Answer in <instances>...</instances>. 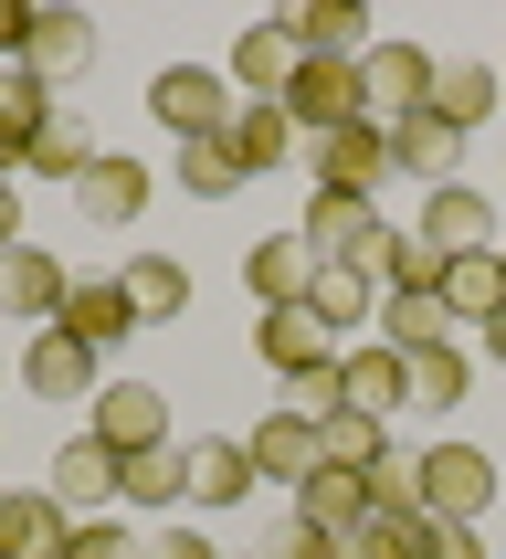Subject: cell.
I'll list each match as a JSON object with an SVG mask.
<instances>
[{"label": "cell", "mask_w": 506, "mask_h": 559, "mask_svg": "<svg viewBox=\"0 0 506 559\" xmlns=\"http://www.w3.org/2000/svg\"><path fill=\"white\" fill-rule=\"evenodd\" d=\"M148 117L190 148V138H221V127L243 117V95H232L221 63H158V74H148Z\"/></svg>", "instance_id": "6da1fadb"}, {"label": "cell", "mask_w": 506, "mask_h": 559, "mask_svg": "<svg viewBox=\"0 0 506 559\" xmlns=\"http://www.w3.org/2000/svg\"><path fill=\"white\" fill-rule=\"evenodd\" d=\"M43 486H53V507L74 518V528H85V518H117V507H126V454H117V443H95V433H74Z\"/></svg>", "instance_id": "7a4b0ae2"}, {"label": "cell", "mask_w": 506, "mask_h": 559, "mask_svg": "<svg viewBox=\"0 0 506 559\" xmlns=\"http://www.w3.org/2000/svg\"><path fill=\"white\" fill-rule=\"evenodd\" d=\"M422 507H433L443 528H474L496 507V454L485 443H433L422 454Z\"/></svg>", "instance_id": "3957f363"}, {"label": "cell", "mask_w": 506, "mask_h": 559, "mask_svg": "<svg viewBox=\"0 0 506 559\" xmlns=\"http://www.w3.org/2000/svg\"><path fill=\"white\" fill-rule=\"evenodd\" d=\"M306 180H316V190H348V201H370V190L390 180V127L359 117V127H327V138H306Z\"/></svg>", "instance_id": "277c9868"}, {"label": "cell", "mask_w": 506, "mask_h": 559, "mask_svg": "<svg viewBox=\"0 0 506 559\" xmlns=\"http://www.w3.org/2000/svg\"><path fill=\"white\" fill-rule=\"evenodd\" d=\"M253 359H264L275 380H306V370H338L348 348H338V328H327L316 307H264L253 317Z\"/></svg>", "instance_id": "5b68a950"}, {"label": "cell", "mask_w": 506, "mask_h": 559, "mask_svg": "<svg viewBox=\"0 0 506 559\" xmlns=\"http://www.w3.org/2000/svg\"><path fill=\"white\" fill-rule=\"evenodd\" d=\"M22 391H32V402H95V391H106V348L43 328V338L22 348Z\"/></svg>", "instance_id": "8992f818"}, {"label": "cell", "mask_w": 506, "mask_h": 559, "mask_svg": "<svg viewBox=\"0 0 506 559\" xmlns=\"http://www.w3.org/2000/svg\"><path fill=\"white\" fill-rule=\"evenodd\" d=\"M296 233H306V253H316V264H370L390 222H380V201H348V190H316Z\"/></svg>", "instance_id": "52a82bcc"}, {"label": "cell", "mask_w": 506, "mask_h": 559, "mask_svg": "<svg viewBox=\"0 0 506 559\" xmlns=\"http://www.w3.org/2000/svg\"><path fill=\"white\" fill-rule=\"evenodd\" d=\"M296 32L285 22H243L232 32V63H221V74H232V95H243V106H285V85H296Z\"/></svg>", "instance_id": "ba28073f"}, {"label": "cell", "mask_w": 506, "mask_h": 559, "mask_svg": "<svg viewBox=\"0 0 506 559\" xmlns=\"http://www.w3.org/2000/svg\"><path fill=\"white\" fill-rule=\"evenodd\" d=\"M285 117L327 138V127H359L370 117V85H359V63H296V85H285Z\"/></svg>", "instance_id": "9c48e42d"}, {"label": "cell", "mask_w": 506, "mask_h": 559, "mask_svg": "<svg viewBox=\"0 0 506 559\" xmlns=\"http://www.w3.org/2000/svg\"><path fill=\"white\" fill-rule=\"evenodd\" d=\"M63 296H74V275H63L43 243H11V253H0V317H22L32 338L63 317Z\"/></svg>", "instance_id": "30bf717a"}, {"label": "cell", "mask_w": 506, "mask_h": 559, "mask_svg": "<svg viewBox=\"0 0 506 559\" xmlns=\"http://www.w3.org/2000/svg\"><path fill=\"white\" fill-rule=\"evenodd\" d=\"M359 85H370V117H411V106H433V53L422 43H370L359 53Z\"/></svg>", "instance_id": "8fae6325"}, {"label": "cell", "mask_w": 506, "mask_h": 559, "mask_svg": "<svg viewBox=\"0 0 506 559\" xmlns=\"http://www.w3.org/2000/svg\"><path fill=\"white\" fill-rule=\"evenodd\" d=\"M422 243L433 253H496L506 233H496V201L474 180H454V190H422Z\"/></svg>", "instance_id": "7c38bea8"}, {"label": "cell", "mask_w": 506, "mask_h": 559, "mask_svg": "<svg viewBox=\"0 0 506 559\" xmlns=\"http://www.w3.org/2000/svg\"><path fill=\"white\" fill-rule=\"evenodd\" d=\"M85 412H95L85 433H95V443H117V454H148V443H169V402H158L148 380H106Z\"/></svg>", "instance_id": "4fadbf2b"}, {"label": "cell", "mask_w": 506, "mask_h": 559, "mask_svg": "<svg viewBox=\"0 0 506 559\" xmlns=\"http://www.w3.org/2000/svg\"><path fill=\"white\" fill-rule=\"evenodd\" d=\"M338 391H348V412L401 423V412H411V359H401V348H380V338H359V348L338 359Z\"/></svg>", "instance_id": "5bb4252c"}, {"label": "cell", "mask_w": 506, "mask_h": 559, "mask_svg": "<svg viewBox=\"0 0 506 559\" xmlns=\"http://www.w3.org/2000/svg\"><path fill=\"white\" fill-rule=\"evenodd\" d=\"M390 169L422 190H454V169H465V138L433 117V106H411V117H390Z\"/></svg>", "instance_id": "9a60e30c"}, {"label": "cell", "mask_w": 506, "mask_h": 559, "mask_svg": "<svg viewBox=\"0 0 506 559\" xmlns=\"http://www.w3.org/2000/svg\"><path fill=\"white\" fill-rule=\"evenodd\" d=\"M243 454H253V475H275V486H306V475L316 465H327V443H316V423H306V412H264V423H253V433H243Z\"/></svg>", "instance_id": "2e32d148"}, {"label": "cell", "mask_w": 506, "mask_h": 559, "mask_svg": "<svg viewBox=\"0 0 506 559\" xmlns=\"http://www.w3.org/2000/svg\"><path fill=\"white\" fill-rule=\"evenodd\" d=\"M74 518L53 507V486H0V559H63Z\"/></svg>", "instance_id": "e0dca14e"}, {"label": "cell", "mask_w": 506, "mask_h": 559, "mask_svg": "<svg viewBox=\"0 0 506 559\" xmlns=\"http://www.w3.org/2000/svg\"><path fill=\"white\" fill-rule=\"evenodd\" d=\"M285 32H296L306 63H359V53H370V11H359V0H296Z\"/></svg>", "instance_id": "ac0fdd59"}, {"label": "cell", "mask_w": 506, "mask_h": 559, "mask_svg": "<svg viewBox=\"0 0 506 559\" xmlns=\"http://www.w3.org/2000/svg\"><path fill=\"white\" fill-rule=\"evenodd\" d=\"M74 212H85V233H126V222L148 212V169H137V158H95L85 180H74Z\"/></svg>", "instance_id": "d6986e66"}, {"label": "cell", "mask_w": 506, "mask_h": 559, "mask_svg": "<svg viewBox=\"0 0 506 559\" xmlns=\"http://www.w3.org/2000/svg\"><path fill=\"white\" fill-rule=\"evenodd\" d=\"M243 285H253V307H306V285H316L306 233H264V243L243 253Z\"/></svg>", "instance_id": "ffe728a7"}, {"label": "cell", "mask_w": 506, "mask_h": 559, "mask_svg": "<svg viewBox=\"0 0 506 559\" xmlns=\"http://www.w3.org/2000/svg\"><path fill=\"white\" fill-rule=\"evenodd\" d=\"M22 63L43 74V85H74V74H95V22H85V11H32Z\"/></svg>", "instance_id": "44dd1931"}, {"label": "cell", "mask_w": 506, "mask_h": 559, "mask_svg": "<svg viewBox=\"0 0 506 559\" xmlns=\"http://www.w3.org/2000/svg\"><path fill=\"white\" fill-rule=\"evenodd\" d=\"M296 518H316L327 538H359V528L380 518V507H370V475H348V465H316L306 486H296Z\"/></svg>", "instance_id": "7402d4cb"}, {"label": "cell", "mask_w": 506, "mask_h": 559, "mask_svg": "<svg viewBox=\"0 0 506 559\" xmlns=\"http://www.w3.org/2000/svg\"><path fill=\"white\" fill-rule=\"evenodd\" d=\"M496 106H506V74H496V63H433V117L454 127V138H474Z\"/></svg>", "instance_id": "603a6c76"}, {"label": "cell", "mask_w": 506, "mask_h": 559, "mask_svg": "<svg viewBox=\"0 0 506 559\" xmlns=\"http://www.w3.org/2000/svg\"><path fill=\"white\" fill-rule=\"evenodd\" d=\"M380 348L433 359V348H465V328L443 317V296H380Z\"/></svg>", "instance_id": "cb8c5ba5"}, {"label": "cell", "mask_w": 506, "mask_h": 559, "mask_svg": "<svg viewBox=\"0 0 506 559\" xmlns=\"http://www.w3.org/2000/svg\"><path fill=\"white\" fill-rule=\"evenodd\" d=\"M221 138H232V158H243V180H264V169H285V158H306V127L285 117V106H243Z\"/></svg>", "instance_id": "d4e9b609"}, {"label": "cell", "mask_w": 506, "mask_h": 559, "mask_svg": "<svg viewBox=\"0 0 506 559\" xmlns=\"http://www.w3.org/2000/svg\"><path fill=\"white\" fill-rule=\"evenodd\" d=\"M496 307H506V264H496V253H454V264H443V317L474 338Z\"/></svg>", "instance_id": "484cf974"}, {"label": "cell", "mask_w": 506, "mask_h": 559, "mask_svg": "<svg viewBox=\"0 0 506 559\" xmlns=\"http://www.w3.org/2000/svg\"><path fill=\"white\" fill-rule=\"evenodd\" d=\"M95 158H106V148L85 138V117H74V106H53V117H43V138L22 148V169H32V180H63V190H74Z\"/></svg>", "instance_id": "4316f807"}, {"label": "cell", "mask_w": 506, "mask_h": 559, "mask_svg": "<svg viewBox=\"0 0 506 559\" xmlns=\"http://www.w3.org/2000/svg\"><path fill=\"white\" fill-rule=\"evenodd\" d=\"M43 117H53V85L32 74V63H0V158L22 169V148L43 138Z\"/></svg>", "instance_id": "83f0119b"}, {"label": "cell", "mask_w": 506, "mask_h": 559, "mask_svg": "<svg viewBox=\"0 0 506 559\" xmlns=\"http://www.w3.org/2000/svg\"><path fill=\"white\" fill-rule=\"evenodd\" d=\"M53 328H63V338H85V348H117V338H137V307H126V285H74Z\"/></svg>", "instance_id": "f1b7e54d"}, {"label": "cell", "mask_w": 506, "mask_h": 559, "mask_svg": "<svg viewBox=\"0 0 506 559\" xmlns=\"http://www.w3.org/2000/svg\"><path fill=\"white\" fill-rule=\"evenodd\" d=\"M190 507H253V454L243 443H190Z\"/></svg>", "instance_id": "f546056e"}, {"label": "cell", "mask_w": 506, "mask_h": 559, "mask_svg": "<svg viewBox=\"0 0 506 559\" xmlns=\"http://www.w3.org/2000/svg\"><path fill=\"white\" fill-rule=\"evenodd\" d=\"M306 307H316V317H327V328L348 338V328H370V317H380V275H370V264H316Z\"/></svg>", "instance_id": "4dcf8cb0"}, {"label": "cell", "mask_w": 506, "mask_h": 559, "mask_svg": "<svg viewBox=\"0 0 506 559\" xmlns=\"http://www.w3.org/2000/svg\"><path fill=\"white\" fill-rule=\"evenodd\" d=\"M117 285H126V307H137V328H158V317L190 307V264H180V253H137Z\"/></svg>", "instance_id": "1f68e13d"}, {"label": "cell", "mask_w": 506, "mask_h": 559, "mask_svg": "<svg viewBox=\"0 0 506 559\" xmlns=\"http://www.w3.org/2000/svg\"><path fill=\"white\" fill-rule=\"evenodd\" d=\"M443 264H454V253H433L422 233H380V253H370V275L390 285V296H443Z\"/></svg>", "instance_id": "d6a6232c"}, {"label": "cell", "mask_w": 506, "mask_h": 559, "mask_svg": "<svg viewBox=\"0 0 506 559\" xmlns=\"http://www.w3.org/2000/svg\"><path fill=\"white\" fill-rule=\"evenodd\" d=\"M169 180H180L190 201H232V190H243V158H232V138H190V148L169 158Z\"/></svg>", "instance_id": "836d02e7"}, {"label": "cell", "mask_w": 506, "mask_h": 559, "mask_svg": "<svg viewBox=\"0 0 506 559\" xmlns=\"http://www.w3.org/2000/svg\"><path fill=\"white\" fill-rule=\"evenodd\" d=\"M190 497V443H148L126 454V507H180Z\"/></svg>", "instance_id": "e575fe53"}, {"label": "cell", "mask_w": 506, "mask_h": 559, "mask_svg": "<svg viewBox=\"0 0 506 559\" xmlns=\"http://www.w3.org/2000/svg\"><path fill=\"white\" fill-rule=\"evenodd\" d=\"M316 443H327V465L370 475L380 454H390V423H370V412H338V423H316Z\"/></svg>", "instance_id": "d590c367"}, {"label": "cell", "mask_w": 506, "mask_h": 559, "mask_svg": "<svg viewBox=\"0 0 506 559\" xmlns=\"http://www.w3.org/2000/svg\"><path fill=\"white\" fill-rule=\"evenodd\" d=\"M370 507H380V518H433V507H422V454L390 443V454L370 465Z\"/></svg>", "instance_id": "8d00e7d4"}, {"label": "cell", "mask_w": 506, "mask_h": 559, "mask_svg": "<svg viewBox=\"0 0 506 559\" xmlns=\"http://www.w3.org/2000/svg\"><path fill=\"white\" fill-rule=\"evenodd\" d=\"M433 549V518H370L359 538H338V559H422Z\"/></svg>", "instance_id": "74e56055"}, {"label": "cell", "mask_w": 506, "mask_h": 559, "mask_svg": "<svg viewBox=\"0 0 506 559\" xmlns=\"http://www.w3.org/2000/svg\"><path fill=\"white\" fill-rule=\"evenodd\" d=\"M454 402H465V348L411 359V412H454Z\"/></svg>", "instance_id": "f35d334b"}, {"label": "cell", "mask_w": 506, "mask_h": 559, "mask_svg": "<svg viewBox=\"0 0 506 559\" xmlns=\"http://www.w3.org/2000/svg\"><path fill=\"white\" fill-rule=\"evenodd\" d=\"M253 559H338V538H327V528H316V518H296V507H285V518H275V528H264V538H253Z\"/></svg>", "instance_id": "ab89813d"}, {"label": "cell", "mask_w": 506, "mask_h": 559, "mask_svg": "<svg viewBox=\"0 0 506 559\" xmlns=\"http://www.w3.org/2000/svg\"><path fill=\"white\" fill-rule=\"evenodd\" d=\"M63 559H148V549L126 538V518H85V528L63 538Z\"/></svg>", "instance_id": "60d3db41"}, {"label": "cell", "mask_w": 506, "mask_h": 559, "mask_svg": "<svg viewBox=\"0 0 506 559\" xmlns=\"http://www.w3.org/2000/svg\"><path fill=\"white\" fill-rule=\"evenodd\" d=\"M285 412H306V423H338V412H348L338 370H306V380H285Z\"/></svg>", "instance_id": "b9f144b4"}, {"label": "cell", "mask_w": 506, "mask_h": 559, "mask_svg": "<svg viewBox=\"0 0 506 559\" xmlns=\"http://www.w3.org/2000/svg\"><path fill=\"white\" fill-rule=\"evenodd\" d=\"M148 559H221V549H212L201 528H158V538H148Z\"/></svg>", "instance_id": "7bdbcfd3"}, {"label": "cell", "mask_w": 506, "mask_h": 559, "mask_svg": "<svg viewBox=\"0 0 506 559\" xmlns=\"http://www.w3.org/2000/svg\"><path fill=\"white\" fill-rule=\"evenodd\" d=\"M422 559H485V538H474V528H443V518H433V549H422Z\"/></svg>", "instance_id": "ee69618b"}, {"label": "cell", "mask_w": 506, "mask_h": 559, "mask_svg": "<svg viewBox=\"0 0 506 559\" xmlns=\"http://www.w3.org/2000/svg\"><path fill=\"white\" fill-rule=\"evenodd\" d=\"M22 43H32V11H22V0H0V63H22Z\"/></svg>", "instance_id": "f6af8a7d"}, {"label": "cell", "mask_w": 506, "mask_h": 559, "mask_svg": "<svg viewBox=\"0 0 506 559\" xmlns=\"http://www.w3.org/2000/svg\"><path fill=\"white\" fill-rule=\"evenodd\" d=\"M22 243V180H11V169H0V253Z\"/></svg>", "instance_id": "bcb514c9"}, {"label": "cell", "mask_w": 506, "mask_h": 559, "mask_svg": "<svg viewBox=\"0 0 506 559\" xmlns=\"http://www.w3.org/2000/svg\"><path fill=\"white\" fill-rule=\"evenodd\" d=\"M474 348H485V359H496V370H506V307L485 317V328H474Z\"/></svg>", "instance_id": "7dc6e473"}, {"label": "cell", "mask_w": 506, "mask_h": 559, "mask_svg": "<svg viewBox=\"0 0 506 559\" xmlns=\"http://www.w3.org/2000/svg\"><path fill=\"white\" fill-rule=\"evenodd\" d=\"M496 264H506V243H496Z\"/></svg>", "instance_id": "c3c4849f"}]
</instances>
